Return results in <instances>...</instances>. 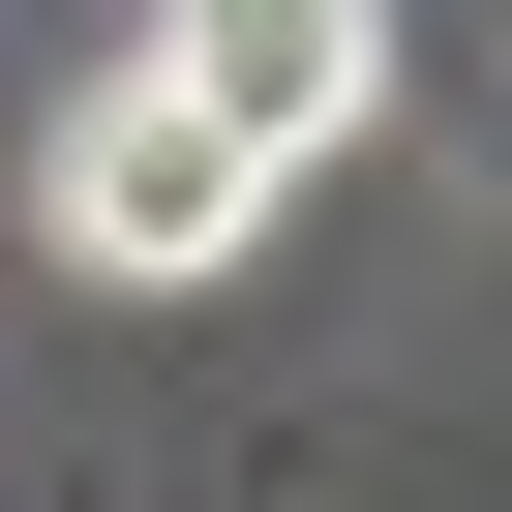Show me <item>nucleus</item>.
Listing matches in <instances>:
<instances>
[{
  "mask_svg": "<svg viewBox=\"0 0 512 512\" xmlns=\"http://www.w3.org/2000/svg\"><path fill=\"white\" fill-rule=\"evenodd\" d=\"M151 61L302 181V151H362V91H392V0H151Z\"/></svg>",
  "mask_w": 512,
  "mask_h": 512,
  "instance_id": "obj_2",
  "label": "nucleus"
},
{
  "mask_svg": "<svg viewBox=\"0 0 512 512\" xmlns=\"http://www.w3.org/2000/svg\"><path fill=\"white\" fill-rule=\"evenodd\" d=\"M31 241H61V272H121V302H181V272L272 241V151H241L181 61H91V91L31 121Z\"/></svg>",
  "mask_w": 512,
  "mask_h": 512,
  "instance_id": "obj_1",
  "label": "nucleus"
}]
</instances>
